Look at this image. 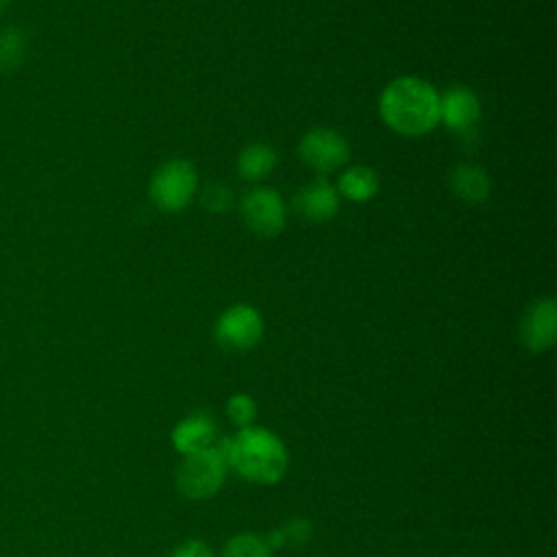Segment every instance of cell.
<instances>
[{
  "mask_svg": "<svg viewBox=\"0 0 557 557\" xmlns=\"http://www.w3.org/2000/svg\"><path fill=\"white\" fill-rule=\"evenodd\" d=\"M226 470L228 468L224 459L211 446L191 455H183V461L176 470V485L187 498H209L222 487Z\"/></svg>",
  "mask_w": 557,
  "mask_h": 557,
  "instance_id": "cell-3",
  "label": "cell"
},
{
  "mask_svg": "<svg viewBox=\"0 0 557 557\" xmlns=\"http://www.w3.org/2000/svg\"><path fill=\"white\" fill-rule=\"evenodd\" d=\"M348 157V141L333 128H311L300 141V159L320 174L339 170Z\"/></svg>",
  "mask_w": 557,
  "mask_h": 557,
  "instance_id": "cell-7",
  "label": "cell"
},
{
  "mask_svg": "<svg viewBox=\"0 0 557 557\" xmlns=\"http://www.w3.org/2000/svg\"><path fill=\"white\" fill-rule=\"evenodd\" d=\"M244 222L259 237H274L285 228L287 211L278 191L270 187H255L242 200Z\"/></svg>",
  "mask_w": 557,
  "mask_h": 557,
  "instance_id": "cell-6",
  "label": "cell"
},
{
  "mask_svg": "<svg viewBox=\"0 0 557 557\" xmlns=\"http://www.w3.org/2000/svg\"><path fill=\"white\" fill-rule=\"evenodd\" d=\"M224 557H272V548L257 533H239L226 542Z\"/></svg>",
  "mask_w": 557,
  "mask_h": 557,
  "instance_id": "cell-16",
  "label": "cell"
},
{
  "mask_svg": "<svg viewBox=\"0 0 557 557\" xmlns=\"http://www.w3.org/2000/svg\"><path fill=\"white\" fill-rule=\"evenodd\" d=\"M198 187L196 168L185 159L165 161L150 181V198L163 211L185 209Z\"/></svg>",
  "mask_w": 557,
  "mask_h": 557,
  "instance_id": "cell-4",
  "label": "cell"
},
{
  "mask_svg": "<svg viewBox=\"0 0 557 557\" xmlns=\"http://www.w3.org/2000/svg\"><path fill=\"white\" fill-rule=\"evenodd\" d=\"M213 448L224 459L226 468L235 470L250 483L272 485L287 470V448L283 440L263 426H244L231 437H222Z\"/></svg>",
  "mask_w": 557,
  "mask_h": 557,
  "instance_id": "cell-1",
  "label": "cell"
},
{
  "mask_svg": "<svg viewBox=\"0 0 557 557\" xmlns=\"http://www.w3.org/2000/svg\"><path fill=\"white\" fill-rule=\"evenodd\" d=\"M172 557H213V553L202 542L187 540L172 553Z\"/></svg>",
  "mask_w": 557,
  "mask_h": 557,
  "instance_id": "cell-19",
  "label": "cell"
},
{
  "mask_svg": "<svg viewBox=\"0 0 557 557\" xmlns=\"http://www.w3.org/2000/svg\"><path fill=\"white\" fill-rule=\"evenodd\" d=\"M9 2H11V0H0V13H2V11L9 7Z\"/></svg>",
  "mask_w": 557,
  "mask_h": 557,
  "instance_id": "cell-21",
  "label": "cell"
},
{
  "mask_svg": "<svg viewBox=\"0 0 557 557\" xmlns=\"http://www.w3.org/2000/svg\"><path fill=\"white\" fill-rule=\"evenodd\" d=\"M450 189L463 202L476 205V202H483L490 196L492 183H490V176H487V172L483 168L470 165V163H461L450 174Z\"/></svg>",
  "mask_w": 557,
  "mask_h": 557,
  "instance_id": "cell-12",
  "label": "cell"
},
{
  "mask_svg": "<svg viewBox=\"0 0 557 557\" xmlns=\"http://www.w3.org/2000/svg\"><path fill=\"white\" fill-rule=\"evenodd\" d=\"M557 337V307L553 298L535 300L520 320V339L533 350L542 352L555 344Z\"/></svg>",
  "mask_w": 557,
  "mask_h": 557,
  "instance_id": "cell-8",
  "label": "cell"
},
{
  "mask_svg": "<svg viewBox=\"0 0 557 557\" xmlns=\"http://www.w3.org/2000/svg\"><path fill=\"white\" fill-rule=\"evenodd\" d=\"M26 57V35L17 26L0 30V72H13Z\"/></svg>",
  "mask_w": 557,
  "mask_h": 557,
  "instance_id": "cell-15",
  "label": "cell"
},
{
  "mask_svg": "<svg viewBox=\"0 0 557 557\" xmlns=\"http://www.w3.org/2000/svg\"><path fill=\"white\" fill-rule=\"evenodd\" d=\"M481 115V102L468 87H453L440 96V122L455 133H472Z\"/></svg>",
  "mask_w": 557,
  "mask_h": 557,
  "instance_id": "cell-9",
  "label": "cell"
},
{
  "mask_svg": "<svg viewBox=\"0 0 557 557\" xmlns=\"http://www.w3.org/2000/svg\"><path fill=\"white\" fill-rule=\"evenodd\" d=\"M202 207L213 211V213H224L233 207V189L220 181L215 183H209L205 189H202Z\"/></svg>",
  "mask_w": 557,
  "mask_h": 557,
  "instance_id": "cell-17",
  "label": "cell"
},
{
  "mask_svg": "<svg viewBox=\"0 0 557 557\" xmlns=\"http://www.w3.org/2000/svg\"><path fill=\"white\" fill-rule=\"evenodd\" d=\"M283 533H285V540H305L307 537V533H309V524H307V520H292L285 529H283Z\"/></svg>",
  "mask_w": 557,
  "mask_h": 557,
  "instance_id": "cell-20",
  "label": "cell"
},
{
  "mask_svg": "<svg viewBox=\"0 0 557 557\" xmlns=\"http://www.w3.org/2000/svg\"><path fill=\"white\" fill-rule=\"evenodd\" d=\"M294 209L307 222H326L339 209V194L329 181L318 178L296 194Z\"/></svg>",
  "mask_w": 557,
  "mask_h": 557,
  "instance_id": "cell-10",
  "label": "cell"
},
{
  "mask_svg": "<svg viewBox=\"0 0 557 557\" xmlns=\"http://www.w3.org/2000/svg\"><path fill=\"white\" fill-rule=\"evenodd\" d=\"M379 111L392 131L420 137L440 124V94L422 78L400 76L383 89Z\"/></svg>",
  "mask_w": 557,
  "mask_h": 557,
  "instance_id": "cell-2",
  "label": "cell"
},
{
  "mask_svg": "<svg viewBox=\"0 0 557 557\" xmlns=\"http://www.w3.org/2000/svg\"><path fill=\"white\" fill-rule=\"evenodd\" d=\"M263 335V318L250 305H233L215 322V342L231 352L252 348Z\"/></svg>",
  "mask_w": 557,
  "mask_h": 557,
  "instance_id": "cell-5",
  "label": "cell"
},
{
  "mask_svg": "<svg viewBox=\"0 0 557 557\" xmlns=\"http://www.w3.org/2000/svg\"><path fill=\"white\" fill-rule=\"evenodd\" d=\"M226 413L237 426H250L257 416V405L248 394H233L226 403Z\"/></svg>",
  "mask_w": 557,
  "mask_h": 557,
  "instance_id": "cell-18",
  "label": "cell"
},
{
  "mask_svg": "<svg viewBox=\"0 0 557 557\" xmlns=\"http://www.w3.org/2000/svg\"><path fill=\"white\" fill-rule=\"evenodd\" d=\"M172 444L181 455H191L215 444V422L207 413H191L172 431Z\"/></svg>",
  "mask_w": 557,
  "mask_h": 557,
  "instance_id": "cell-11",
  "label": "cell"
},
{
  "mask_svg": "<svg viewBox=\"0 0 557 557\" xmlns=\"http://www.w3.org/2000/svg\"><path fill=\"white\" fill-rule=\"evenodd\" d=\"M276 165V152L270 144L255 141L246 146L237 157V172L246 181H261L265 178Z\"/></svg>",
  "mask_w": 557,
  "mask_h": 557,
  "instance_id": "cell-13",
  "label": "cell"
},
{
  "mask_svg": "<svg viewBox=\"0 0 557 557\" xmlns=\"http://www.w3.org/2000/svg\"><path fill=\"white\" fill-rule=\"evenodd\" d=\"M376 191H379V176L372 168H366V165L348 168L337 183V194H342L352 202H368L370 198L376 196Z\"/></svg>",
  "mask_w": 557,
  "mask_h": 557,
  "instance_id": "cell-14",
  "label": "cell"
}]
</instances>
